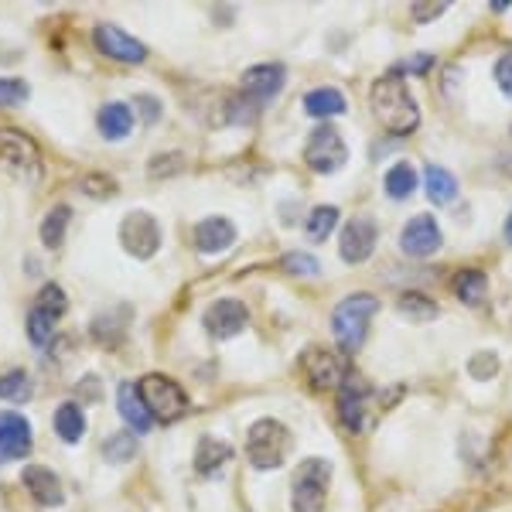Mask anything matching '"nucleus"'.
I'll use <instances>...</instances> for the list:
<instances>
[{
    "instance_id": "nucleus-22",
    "label": "nucleus",
    "mask_w": 512,
    "mask_h": 512,
    "mask_svg": "<svg viewBox=\"0 0 512 512\" xmlns=\"http://www.w3.org/2000/svg\"><path fill=\"white\" fill-rule=\"evenodd\" d=\"M304 110L318 120H332V117H338V113H345V96L338 93V89L321 86V89H315V93L304 96Z\"/></svg>"
},
{
    "instance_id": "nucleus-24",
    "label": "nucleus",
    "mask_w": 512,
    "mask_h": 512,
    "mask_svg": "<svg viewBox=\"0 0 512 512\" xmlns=\"http://www.w3.org/2000/svg\"><path fill=\"white\" fill-rule=\"evenodd\" d=\"M424 188H427V198H431L434 205H448L451 198L458 195V181H454L451 171H444V168H427Z\"/></svg>"
},
{
    "instance_id": "nucleus-17",
    "label": "nucleus",
    "mask_w": 512,
    "mask_h": 512,
    "mask_svg": "<svg viewBox=\"0 0 512 512\" xmlns=\"http://www.w3.org/2000/svg\"><path fill=\"white\" fill-rule=\"evenodd\" d=\"M21 478H24V489L35 495V502H41V506H62V502H65L59 475L48 472V468L28 465V468H24V475H21Z\"/></svg>"
},
{
    "instance_id": "nucleus-23",
    "label": "nucleus",
    "mask_w": 512,
    "mask_h": 512,
    "mask_svg": "<svg viewBox=\"0 0 512 512\" xmlns=\"http://www.w3.org/2000/svg\"><path fill=\"white\" fill-rule=\"evenodd\" d=\"M55 434H59L65 444H76L79 437L86 434V414L79 410V403H62L59 414H55Z\"/></svg>"
},
{
    "instance_id": "nucleus-19",
    "label": "nucleus",
    "mask_w": 512,
    "mask_h": 512,
    "mask_svg": "<svg viewBox=\"0 0 512 512\" xmlns=\"http://www.w3.org/2000/svg\"><path fill=\"white\" fill-rule=\"evenodd\" d=\"M117 403H120L123 420H127L134 431L144 434V431H151V427H154V417H151V410H147V403H144V396H140L137 386L123 383L120 393H117Z\"/></svg>"
},
{
    "instance_id": "nucleus-15",
    "label": "nucleus",
    "mask_w": 512,
    "mask_h": 512,
    "mask_svg": "<svg viewBox=\"0 0 512 512\" xmlns=\"http://www.w3.org/2000/svg\"><path fill=\"white\" fill-rule=\"evenodd\" d=\"M31 451V427L21 414H0V465Z\"/></svg>"
},
{
    "instance_id": "nucleus-25",
    "label": "nucleus",
    "mask_w": 512,
    "mask_h": 512,
    "mask_svg": "<svg viewBox=\"0 0 512 512\" xmlns=\"http://www.w3.org/2000/svg\"><path fill=\"white\" fill-rule=\"evenodd\" d=\"M69 219H72L69 205H55V209L45 216V222H41V243H45L48 250H59L62 246L65 229H69Z\"/></svg>"
},
{
    "instance_id": "nucleus-29",
    "label": "nucleus",
    "mask_w": 512,
    "mask_h": 512,
    "mask_svg": "<svg viewBox=\"0 0 512 512\" xmlns=\"http://www.w3.org/2000/svg\"><path fill=\"white\" fill-rule=\"evenodd\" d=\"M31 396V379L21 369H11V373L0 376V400H28Z\"/></svg>"
},
{
    "instance_id": "nucleus-7",
    "label": "nucleus",
    "mask_w": 512,
    "mask_h": 512,
    "mask_svg": "<svg viewBox=\"0 0 512 512\" xmlns=\"http://www.w3.org/2000/svg\"><path fill=\"white\" fill-rule=\"evenodd\" d=\"M120 239H123V246H127V253H134L137 260H151L161 246V226H158V219L147 216V212H130L120 226Z\"/></svg>"
},
{
    "instance_id": "nucleus-41",
    "label": "nucleus",
    "mask_w": 512,
    "mask_h": 512,
    "mask_svg": "<svg viewBox=\"0 0 512 512\" xmlns=\"http://www.w3.org/2000/svg\"><path fill=\"white\" fill-rule=\"evenodd\" d=\"M134 103L144 110V120H158V113H161V103H154L151 96H137Z\"/></svg>"
},
{
    "instance_id": "nucleus-3",
    "label": "nucleus",
    "mask_w": 512,
    "mask_h": 512,
    "mask_svg": "<svg viewBox=\"0 0 512 512\" xmlns=\"http://www.w3.org/2000/svg\"><path fill=\"white\" fill-rule=\"evenodd\" d=\"M287 451H291V434L280 420H256L246 434V458L253 461V468L260 472H274L287 461Z\"/></svg>"
},
{
    "instance_id": "nucleus-16",
    "label": "nucleus",
    "mask_w": 512,
    "mask_h": 512,
    "mask_svg": "<svg viewBox=\"0 0 512 512\" xmlns=\"http://www.w3.org/2000/svg\"><path fill=\"white\" fill-rule=\"evenodd\" d=\"M376 250V226L369 219H352L342 229V260L345 263H362L369 260V253Z\"/></svg>"
},
{
    "instance_id": "nucleus-13",
    "label": "nucleus",
    "mask_w": 512,
    "mask_h": 512,
    "mask_svg": "<svg viewBox=\"0 0 512 512\" xmlns=\"http://www.w3.org/2000/svg\"><path fill=\"white\" fill-rule=\"evenodd\" d=\"M284 65L277 62H263V65H253V69L243 72V93L253 96L256 103H267L274 99L280 89H284Z\"/></svg>"
},
{
    "instance_id": "nucleus-21",
    "label": "nucleus",
    "mask_w": 512,
    "mask_h": 512,
    "mask_svg": "<svg viewBox=\"0 0 512 512\" xmlns=\"http://www.w3.org/2000/svg\"><path fill=\"white\" fill-rule=\"evenodd\" d=\"M229 458H233V448H229L226 441L202 437V441H198V451H195V468H198V475H212V472H219Z\"/></svg>"
},
{
    "instance_id": "nucleus-42",
    "label": "nucleus",
    "mask_w": 512,
    "mask_h": 512,
    "mask_svg": "<svg viewBox=\"0 0 512 512\" xmlns=\"http://www.w3.org/2000/svg\"><path fill=\"white\" fill-rule=\"evenodd\" d=\"M506 239L512 243V212H509V222H506Z\"/></svg>"
},
{
    "instance_id": "nucleus-31",
    "label": "nucleus",
    "mask_w": 512,
    "mask_h": 512,
    "mask_svg": "<svg viewBox=\"0 0 512 512\" xmlns=\"http://www.w3.org/2000/svg\"><path fill=\"white\" fill-rule=\"evenodd\" d=\"M134 451H137L134 437H130V434H113L110 441H106V448H103V458L113 461V465H123V461L134 458Z\"/></svg>"
},
{
    "instance_id": "nucleus-6",
    "label": "nucleus",
    "mask_w": 512,
    "mask_h": 512,
    "mask_svg": "<svg viewBox=\"0 0 512 512\" xmlns=\"http://www.w3.org/2000/svg\"><path fill=\"white\" fill-rule=\"evenodd\" d=\"M304 161H308L315 171H321V175H332V171H338L345 161H349V147H345V140L335 127H318L315 134L308 137Z\"/></svg>"
},
{
    "instance_id": "nucleus-35",
    "label": "nucleus",
    "mask_w": 512,
    "mask_h": 512,
    "mask_svg": "<svg viewBox=\"0 0 512 512\" xmlns=\"http://www.w3.org/2000/svg\"><path fill=\"white\" fill-rule=\"evenodd\" d=\"M82 192L93 195V198H110L113 192H117V181H113L110 175H86L82 178Z\"/></svg>"
},
{
    "instance_id": "nucleus-37",
    "label": "nucleus",
    "mask_w": 512,
    "mask_h": 512,
    "mask_svg": "<svg viewBox=\"0 0 512 512\" xmlns=\"http://www.w3.org/2000/svg\"><path fill=\"white\" fill-rule=\"evenodd\" d=\"M495 373H499V359H495L492 352L475 355V359H472V376L475 379H492Z\"/></svg>"
},
{
    "instance_id": "nucleus-32",
    "label": "nucleus",
    "mask_w": 512,
    "mask_h": 512,
    "mask_svg": "<svg viewBox=\"0 0 512 512\" xmlns=\"http://www.w3.org/2000/svg\"><path fill=\"white\" fill-rule=\"evenodd\" d=\"M65 294H62V287L59 284H48V287H41V294H38V311H45L48 318H59L65 315Z\"/></svg>"
},
{
    "instance_id": "nucleus-36",
    "label": "nucleus",
    "mask_w": 512,
    "mask_h": 512,
    "mask_svg": "<svg viewBox=\"0 0 512 512\" xmlns=\"http://www.w3.org/2000/svg\"><path fill=\"white\" fill-rule=\"evenodd\" d=\"M28 99V86L21 79H0V106H14Z\"/></svg>"
},
{
    "instance_id": "nucleus-14",
    "label": "nucleus",
    "mask_w": 512,
    "mask_h": 512,
    "mask_svg": "<svg viewBox=\"0 0 512 512\" xmlns=\"http://www.w3.org/2000/svg\"><path fill=\"white\" fill-rule=\"evenodd\" d=\"M246 321H250V311H246V304L239 301H216L209 311H205V328H209L216 338H233L246 328Z\"/></svg>"
},
{
    "instance_id": "nucleus-30",
    "label": "nucleus",
    "mask_w": 512,
    "mask_h": 512,
    "mask_svg": "<svg viewBox=\"0 0 512 512\" xmlns=\"http://www.w3.org/2000/svg\"><path fill=\"white\" fill-rule=\"evenodd\" d=\"M400 315L427 321V318H437V304L424 294H403L400 297Z\"/></svg>"
},
{
    "instance_id": "nucleus-34",
    "label": "nucleus",
    "mask_w": 512,
    "mask_h": 512,
    "mask_svg": "<svg viewBox=\"0 0 512 512\" xmlns=\"http://www.w3.org/2000/svg\"><path fill=\"white\" fill-rule=\"evenodd\" d=\"M52 325H55V318H48L45 315V311H31V315H28V338H31V342H35V345H48V342H52Z\"/></svg>"
},
{
    "instance_id": "nucleus-5",
    "label": "nucleus",
    "mask_w": 512,
    "mask_h": 512,
    "mask_svg": "<svg viewBox=\"0 0 512 512\" xmlns=\"http://www.w3.org/2000/svg\"><path fill=\"white\" fill-rule=\"evenodd\" d=\"M328 478H332V468L328 461L308 458L301 468L294 472V499L291 506L294 512H321L325 509V492H328Z\"/></svg>"
},
{
    "instance_id": "nucleus-28",
    "label": "nucleus",
    "mask_w": 512,
    "mask_h": 512,
    "mask_svg": "<svg viewBox=\"0 0 512 512\" xmlns=\"http://www.w3.org/2000/svg\"><path fill=\"white\" fill-rule=\"evenodd\" d=\"M335 222H338V209L335 205H318L315 212L308 216V239H315V243H325L328 236H332V229H335Z\"/></svg>"
},
{
    "instance_id": "nucleus-33",
    "label": "nucleus",
    "mask_w": 512,
    "mask_h": 512,
    "mask_svg": "<svg viewBox=\"0 0 512 512\" xmlns=\"http://www.w3.org/2000/svg\"><path fill=\"white\" fill-rule=\"evenodd\" d=\"M280 267H284L287 274H294V277H315L321 270V263L315 260V256H308V253H287L284 260H280Z\"/></svg>"
},
{
    "instance_id": "nucleus-27",
    "label": "nucleus",
    "mask_w": 512,
    "mask_h": 512,
    "mask_svg": "<svg viewBox=\"0 0 512 512\" xmlns=\"http://www.w3.org/2000/svg\"><path fill=\"white\" fill-rule=\"evenodd\" d=\"M451 287H454V294H458L465 304H478L485 297V287H489V280H485L482 270H458Z\"/></svg>"
},
{
    "instance_id": "nucleus-38",
    "label": "nucleus",
    "mask_w": 512,
    "mask_h": 512,
    "mask_svg": "<svg viewBox=\"0 0 512 512\" xmlns=\"http://www.w3.org/2000/svg\"><path fill=\"white\" fill-rule=\"evenodd\" d=\"M495 82L502 86V93L512 96V55H502V59L495 62Z\"/></svg>"
},
{
    "instance_id": "nucleus-10",
    "label": "nucleus",
    "mask_w": 512,
    "mask_h": 512,
    "mask_svg": "<svg viewBox=\"0 0 512 512\" xmlns=\"http://www.w3.org/2000/svg\"><path fill=\"white\" fill-rule=\"evenodd\" d=\"M400 250L414 260H424V256H434L441 250V229H437L434 216H414L403 226L400 233Z\"/></svg>"
},
{
    "instance_id": "nucleus-4",
    "label": "nucleus",
    "mask_w": 512,
    "mask_h": 512,
    "mask_svg": "<svg viewBox=\"0 0 512 512\" xmlns=\"http://www.w3.org/2000/svg\"><path fill=\"white\" fill-rule=\"evenodd\" d=\"M137 390H140V396H144V403H147V410H151V417L161 420V424H175L178 417L188 414V396L175 383V379L151 373V376L140 379Z\"/></svg>"
},
{
    "instance_id": "nucleus-8",
    "label": "nucleus",
    "mask_w": 512,
    "mask_h": 512,
    "mask_svg": "<svg viewBox=\"0 0 512 512\" xmlns=\"http://www.w3.org/2000/svg\"><path fill=\"white\" fill-rule=\"evenodd\" d=\"M301 373L315 390H335V386H342V379L349 376V366H345L335 352L318 349L315 345V349H308L301 355Z\"/></svg>"
},
{
    "instance_id": "nucleus-1",
    "label": "nucleus",
    "mask_w": 512,
    "mask_h": 512,
    "mask_svg": "<svg viewBox=\"0 0 512 512\" xmlns=\"http://www.w3.org/2000/svg\"><path fill=\"white\" fill-rule=\"evenodd\" d=\"M373 113H376V120L396 137L414 134L417 123H420V110H417L414 96H410L407 82L396 79V76L379 79L373 86Z\"/></svg>"
},
{
    "instance_id": "nucleus-39",
    "label": "nucleus",
    "mask_w": 512,
    "mask_h": 512,
    "mask_svg": "<svg viewBox=\"0 0 512 512\" xmlns=\"http://www.w3.org/2000/svg\"><path fill=\"white\" fill-rule=\"evenodd\" d=\"M434 65L431 55H414V62H403V65H396V72L393 76H403V72H427Z\"/></svg>"
},
{
    "instance_id": "nucleus-2",
    "label": "nucleus",
    "mask_w": 512,
    "mask_h": 512,
    "mask_svg": "<svg viewBox=\"0 0 512 512\" xmlns=\"http://www.w3.org/2000/svg\"><path fill=\"white\" fill-rule=\"evenodd\" d=\"M379 311V301L373 294H349L342 304L335 308L332 315V332H335V342L342 345V352H359L362 342H366V332H369V321Z\"/></svg>"
},
{
    "instance_id": "nucleus-18",
    "label": "nucleus",
    "mask_w": 512,
    "mask_h": 512,
    "mask_svg": "<svg viewBox=\"0 0 512 512\" xmlns=\"http://www.w3.org/2000/svg\"><path fill=\"white\" fill-rule=\"evenodd\" d=\"M233 239H236L233 222L222 219V216L202 219L195 226V246L202 253H222V250H229V246H233Z\"/></svg>"
},
{
    "instance_id": "nucleus-9",
    "label": "nucleus",
    "mask_w": 512,
    "mask_h": 512,
    "mask_svg": "<svg viewBox=\"0 0 512 512\" xmlns=\"http://www.w3.org/2000/svg\"><path fill=\"white\" fill-rule=\"evenodd\" d=\"M93 41L106 59L130 62V65H140L147 59V48L140 45L137 38H130L127 31H120L117 24H99V28L93 31Z\"/></svg>"
},
{
    "instance_id": "nucleus-26",
    "label": "nucleus",
    "mask_w": 512,
    "mask_h": 512,
    "mask_svg": "<svg viewBox=\"0 0 512 512\" xmlns=\"http://www.w3.org/2000/svg\"><path fill=\"white\" fill-rule=\"evenodd\" d=\"M386 195L390 198H407V195H414V188H417V171H414V164H407V161H400V164H393L390 171H386Z\"/></svg>"
},
{
    "instance_id": "nucleus-12",
    "label": "nucleus",
    "mask_w": 512,
    "mask_h": 512,
    "mask_svg": "<svg viewBox=\"0 0 512 512\" xmlns=\"http://www.w3.org/2000/svg\"><path fill=\"white\" fill-rule=\"evenodd\" d=\"M0 161L18 171H28V175H38L41 168V154L35 140L18 134V130H0Z\"/></svg>"
},
{
    "instance_id": "nucleus-11",
    "label": "nucleus",
    "mask_w": 512,
    "mask_h": 512,
    "mask_svg": "<svg viewBox=\"0 0 512 512\" xmlns=\"http://www.w3.org/2000/svg\"><path fill=\"white\" fill-rule=\"evenodd\" d=\"M338 414H342V424L352 427V431H359L369 414V386L355 373L345 376L342 386H338Z\"/></svg>"
},
{
    "instance_id": "nucleus-20",
    "label": "nucleus",
    "mask_w": 512,
    "mask_h": 512,
    "mask_svg": "<svg viewBox=\"0 0 512 512\" xmlns=\"http://www.w3.org/2000/svg\"><path fill=\"white\" fill-rule=\"evenodd\" d=\"M99 134L106 140H123L134 130V110H130L127 103H106L103 110H99Z\"/></svg>"
},
{
    "instance_id": "nucleus-40",
    "label": "nucleus",
    "mask_w": 512,
    "mask_h": 512,
    "mask_svg": "<svg viewBox=\"0 0 512 512\" xmlns=\"http://www.w3.org/2000/svg\"><path fill=\"white\" fill-rule=\"evenodd\" d=\"M444 11H448V4H434V7L414 4V18H417V21H434V18H441Z\"/></svg>"
}]
</instances>
